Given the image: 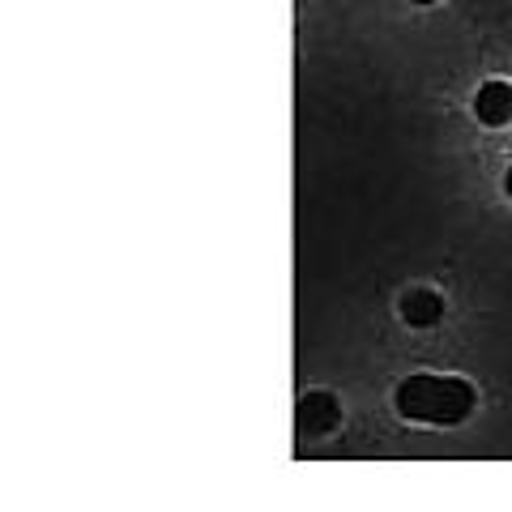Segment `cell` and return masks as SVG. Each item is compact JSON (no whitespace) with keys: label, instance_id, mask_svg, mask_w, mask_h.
Here are the masks:
<instances>
[{"label":"cell","instance_id":"cell-5","mask_svg":"<svg viewBox=\"0 0 512 512\" xmlns=\"http://www.w3.org/2000/svg\"><path fill=\"white\" fill-rule=\"evenodd\" d=\"M504 188H508V197H512V171L504 175Z\"/></svg>","mask_w":512,"mask_h":512},{"label":"cell","instance_id":"cell-4","mask_svg":"<svg viewBox=\"0 0 512 512\" xmlns=\"http://www.w3.org/2000/svg\"><path fill=\"white\" fill-rule=\"evenodd\" d=\"M440 295L436 291H410L406 299H402V320L406 325H414V329H431L440 320Z\"/></svg>","mask_w":512,"mask_h":512},{"label":"cell","instance_id":"cell-2","mask_svg":"<svg viewBox=\"0 0 512 512\" xmlns=\"http://www.w3.org/2000/svg\"><path fill=\"white\" fill-rule=\"evenodd\" d=\"M474 116L483 120V124H491V128L512 124V86L508 82L478 86V94H474Z\"/></svg>","mask_w":512,"mask_h":512},{"label":"cell","instance_id":"cell-3","mask_svg":"<svg viewBox=\"0 0 512 512\" xmlns=\"http://www.w3.org/2000/svg\"><path fill=\"white\" fill-rule=\"evenodd\" d=\"M299 427L316 436V431H333L338 427V406H333L329 393H308L299 402Z\"/></svg>","mask_w":512,"mask_h":512},{"label":"cell","instance_id":"cell-1","mask_svg":"<svg viewBox=\"0 0 512 512\" xmlns=\"http://www.w3.org/2000/svg\"><path fill=\"white\" fill-rule=\"evenodd\" d=\"M474 406V389L453 376H410L397 384V414L410 423H461Z\"/></svg>","mask_w":512,"mask_h":512},{"label":"cell","instance_id":"cell-6","mask_svg":"<svg viewBox=\"0 0 512 512\" xmlns=\"http://www.w3.org/2000/svg\"><path fill=\"white\" fill-rule=\"evenodd\" d=\"M414 5H431V0H414Z\"/></svg>","mask_w":512,"mask_h":512}]
</instances>
